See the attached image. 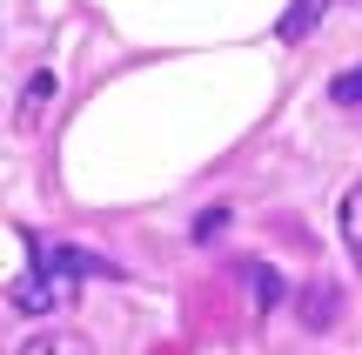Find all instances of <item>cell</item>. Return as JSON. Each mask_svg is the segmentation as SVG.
I'll list each match as a JSON object with an SVG mask.
<instances>
[{
  "label": "cell",
  "mask_w": 362,
  "mask_h": 355,
  "mask_svg": "<svg viewBox=\"0 0 362 355\" xmlns=\"http://www.w3.org/2000/svg\"><path fill=\"white\" fill-rule=\"evenodd\" d=\"M13 235L27 241V262L40 268V275H54L67 295L81 289V282H115L121 268L115 262H101V255H88V248H61V241H47V235H34V228H13Z\"/></svg>",
  "instance_id": "obj_1"
},
{
  "label": "cell",
  "mask_w": 362,
  "mask_h": 355,
  "mask_svg": "<svg viewBox=\"0 0 362 355\" xmlns=\"http://www.w3.org/2000/svg\"><path fill=\"white\" fill-rule=\"evenodd\" d=\"M7 302L21 308V315H47L54 302H67V289H61L54 275H40V268H27V275L13 282V295H7Z\"/></svg>",
  "instance_id": "obj_2"
},
{
  "label": "cell",
  "mask_w": 362,
  "mask_h": 355,
  "mask_svg": "<svg viewBox=\"0 0 362 355\" xmlns=\"http://www.w3.org/2000/svg\"><path fill=\"white\" fill-rule=\"evenodd\" d=\"M329 7H336V0H288L282 20H275V34H282V40H309L315 27L329 20Z\"/></svg>",
  "instance_id": "obj_3"
},
{
  "label": "cell",
  "mask_w": 362,
  "mask_h": 355,
  "mask_svg": "<svg viewBox=\"0 0 362 355\" xmlns=\"http://www.w3.org/2000/svg\"><path fill=\"white\" fill-rule=\"evenodd\" d=\"M336 228H342V248H349V262H356V275H362V181L342 188V201H336Z\"/></svg>",
  "instance_id": "obj_4"
},
{
  "label": "cell",
  "mask_w": 362,
  "mask_h": 355,
  "mask_svg": "<svg viewBox=\"0 0 362 355\" xmlns=\"http://www.w3.org/2000/svg\"><path fill=\"white\" fill-rule=\"evenodd\" d=\"M242 282H248V295H255L262 315H269V308H282V295H288V282L275 275L269 262H248V268H242Z\"/></svg>",
  "instance_id": "obj_5"
},
{
  "label": "cell",
  "mask_w": 362,
  "mask_h": 355,
  "mask_svg": "<svg viewBox=\"0 0 362 355\" xmlns=\"http://www.w3.org/2000/svg\"><path fill=\"white\" fill-rule=\"evenodd\" d=\"M329 315H336V289H329V282H315L309 302H302V322H309V329H329Z\"/></svg>",
  "instance_id": "obj_6"
},
{
  "label": "cell",
  "mask_w": 362,
  "mask_h": 355,
  "mask_svg": "<svg viewBox=\"0 0 362 355\" xmlns=\"http://www.w3.org/2000/svg\"><path fill=\"white\" fill-rule=\"evenodd\" d=\"M21 355H88L81 335H34V342H21Z\"/></svg>",
  "instance_id": "obj_7"
},
{
  "label": "cell",
  "mask_w": 362,
  "mask_h": 355,
  "mask_svg": "<svg viewBox=\"0 0 362 355\" xmlns=\"http://www.w3.org/2000/svg\"><path fill=\"white\" fill-rule=\"evenodd\" d=\"M329 101H336V107H362V67H349V74L329 80Z\"/></svg>",
  "instance_id": "obj_8"
},
{
  "label": "cell",
  "mask_w": 362,
  "mask_h": 355,
  "mask_svg": "<svg viewBox=\"0 0 362 355\" xmlns=\"http://www.w3.org/2000/svg\"><path fill=\"white\" fill-rule=\"evenodd\" d=\"M221 228H228V208H208V215H202V222H194V241H215V235H221Z\"/></svg>",
  "instance_id": "obj_9"
}]
</instances>
